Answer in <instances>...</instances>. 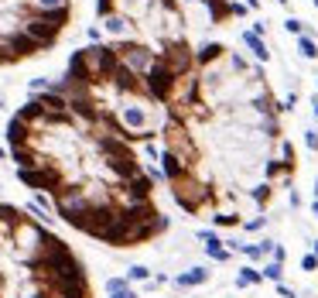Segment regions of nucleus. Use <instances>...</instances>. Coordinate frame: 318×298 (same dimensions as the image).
Wrapping results in <instances>:
<instances>
[{
	"label": "nucleus",
	"instance_id": "obj_11",
	"mask_svg": "<svg viewBox=\"0 0 318 298\" xmlns=\"http://www.w3.org/2000/svg\"><path fill=\"white\" fill-rule=\"evenodd\" d=\"M250 196H253V206H257V209H263V206L270 202V196H274V192H270V182L253 185V192H250Z\"/></svg>",
	"mask_w": 318,
	"mask_h": 298
},
{
	"label": "nucleus",
	"instance_id": "obj_30",
	"mask_svg": "<svg viewBox=\"0 0 318 298\" xmlns=\"http://www.w3.org/2000/svg\"><path fill=\"white\" fill-rule=\"evenodd\" d=\"M195 3H205V0H195Z\"/></svg>",
	"mask_w": 318,
	"mask_h": 298
},
{
	"label": "nucleus",
	"instance_id": "obj_26",
	"mask_svg": "<svg viewBox=\"0 0 318 298\" xmlns=\"http://www.w3.org/2000/svg\"><path fill=\"white\" fill-rule=\"evenodd\" d=\"M3 158H7V148H0V161H3Z\"/></svg>",
	"mask_w": 318,
	"mask_h": 298
},
{
	"label": "nucleus",
	"instance_id": "obj_12",
	"mask_svg": "<svg viewBox=\"0 0 318 298\" xmlns=\"http://www.w3.org/2000/svg\"><path fill=\"white\" fill-rule=\"evenodd\" d=\"M298 52H301L305 59H318V45L308 38V34H298Z\"/></svg>",
	"mask_w": 318,
	"mask_h": 298
},
{
	"label": "nucleus",
	"instance_id": "obj_31",
	"mask_svg": "<svg viewBox=\"0 0 318 298\" xmlns=\"http://www.w3.org/2000/svg\"><path fill=\"white\" fill-rule=\"evenodd\" d=\"M315 7H318V0H315Z\"/></svg>",
	"mask_w": 318,
	"mask_h": 298
},
{
	"label": "nucleus",
	"instance_id": "obj_18",
	"mask_svg": "<svg viewBox=\"0 0 318 298\" xmlns=\"http://www.w3.org/2000/svg\"><path fill=\"white\" fill-rule=\"evenodd\" d=\"M270 257H274V264H284V257H288V250H284L281 243H274V247H270Z\"/></svg>",
	"mask_w": 318,
	"mask_h": 298
},
{
	"label": "nucleus",
	"instance_id": "obj_4",
	"mask_svg": "<svg viewBox=\"0 0 318 298\" xmlns=\"http://www.w3.org/2000/svg\"><path fill=\"white\" fill-rule=\"evenodd\" d=\"M294 168H298L294 161H281V158H277V161H267V165H263V182H274V178H281V175H284V178H294Z\"/></svg>",
	"mask_w": 318,
	"mask_h": 298
},
{
	"label": "nucleus",
	"instance_id": "obj_23",
	"mask_svg": "<svg viewBox=\"0 0 318 298\" xmlns=\"http://www.w3.org/2000/svg\"><path fill=\"white\" fill-rule=\"evenodd\" d=\"M301 267H305V271H315V267H318V261H315V257H312V254H308V257L301 261Z\"/></svg>",
	"mask_w": 318,
	"mask_h": 298
},
{
	"label": "nucleus",
	"instance_id": "obj_14",
	"mask_svg": "<svg viewBox=\"0 0 318 298\" xmlns=\"http://www.w3.org/2000/svg\"><path fill=\"white\" fill-rule=\"evenodd\" d=\"M260 274H263L267 281H277V285H281V274H284V267L270 261V264H263V271H260Z\"/></svg>",
	"mask_w": 318,
	"mask_h": 298
},
{
	"label": "nucleus",
	"instance_id": "obj_21",
	"mask_svg": "<svg viewBox=\"0 0 318 298\" xmlns=\"http://www.w3.org/2000/svg\"><path fill=\"white\" fill-rule=\"evenodd\" d=\"M305 144H308V148H312V151H318V134H315V131H308V137H305Z\"/></svg>",
	"mask_w": 318,
	"mask_h": 298
},
{
	"label": "nucleus",
	"instance_id": "obj_20",
	"mask_svg": "<svg viewBox=\"0 0 318 298\" xmlns=\"http://www.w3.org/2000/svg\"><path fill=\"white\" fill-rule=\"evenodd\" d=\"M243 226V230H250V233H253V230H260V226H263V216H257V220H246V223H239Z\"/></svg>",
	"mask_w": 318,
	"mask_h": 298
},
{
	"label": "nucleus",
	"instance_id": "obj_7",
	"mask_svg": "<svg viewBox=\"0 0 318 298\" xmlns=\"http://www.w3.org/2000/svg\"><path fill=\"white\" fill-rule=\"evenodd\" d=\"M270 247H274V240H260V243H239V254H243V257H250V261H263V257L270 254Z\"/></svg>",
	"mask_w": 318,
	"mask_h": 298
},
{
	"label": "nucleus",
	"instance_id": "obj_10",
	"mask_svg": "<svg viewBox=\"0 0 318 298\" xmlns=\"http://www.w3.org/2000/svg\"><path fill=\"white\" fill-rule=\"evenodd\" d=\"M263 281V274L253 267V264H243L239 267V274H236V288H246V285H260Z\"/></svg>",
	"mask_w": 318,
	"mask_h": 298
},
{
	"label": "nucleus",
	"instance_id": "obj_1",
	"mask_svg": "<svg viewBox=\"0 0 318 298\" xmlns=\"http://www.w3.org/2000/svg\"><path fill=\"white\" fill-rule=\"evenodd\" d=\"M3 45H7V52H10V59H14V66H17V62H24V59L45 55V48H41L28 31H14V34H7V38H3Z\"/></svg>",
	"mask_w": 318,
	"mask_h": 298
},
{
	"label": "nucleus",
	"instance_id": "obj_28",
	"mask_svg": "<svg viewBox=\"0 0 318 298\" xmlns=\"http://www.w3.org/2000/svg\"><path fill=\"white\" fill-rule=\"evenodd\" d=\"M315 199H318V178H315Z\"/></svg>",
	"mask_w": 318,
	"mask_h": 298
},
{
	"label": "nucleus",
	"instance_id": "obj_25",
	"mask_svg": "<svg viewBox=\"0 0 318 298\" xmlns=\"http://www.w3.org/2000/svg\"><path fill=\"white\" fill-rule=\"evenodd\" d=\"M312 213H315V216H318V199H315V202H312Z\"/></svg>",
	"mask_w": 318,
	"mask_h": 298
},
{
	"label": "nucleus",
	"instance_id": "obj_32",
	"mask_svg": "<svg viewBox=\"0 0 318 298\" xmlns=\"http://www.w3.org/2000/svg\"><path fill=\"white\" fill-rule=\"evenodd\" d=\"M315 134H318V131H315Z\"/></svg>",
	"mask_w": 318,
	"mask_h": 298
},
{
	"label": "nucleus",
	"instance_id": "obj_15",
	"mask_svg": "<svg viewBox=\"0 0 318 298\" xmlns=\"http://www.w3.org/2000/svg\"><path fill=\"white\" fill-rule=\"evenodd\" d=\"M147 278H151V267H144V264H134L127 271V281H147Z\"/></svg>",
	"mask_w": 318,
	"mask_h": 298
},
{
	"label": "nucleus",
	"instance_id": "obj_29",
	"mask_svg": "<svg viewBox=\"0 0 318 298\" xmlns=\"http://www.w3.org/2000/svg\"><path fill=\"white\" fill-rule=\"evenodd\" d=\"M315 117H318V96H315Z\"/></svg>",
	"mask_w": 318,
	"mask_h": 298
},
{
	"label": "nucleus",
	"instance_id": "obj_22",
	"mask_svg": "<svg viewBox=\"0 0 318 298\" xmlns=\"http://www.w3.org/2000/svg\"><path fill=\"white\" fill-rule=\"evenodd\" d=\"M110 298H137V292L134 288H123V292H113Z\"/></svg>",
	"mask_w": 318,
	"mask_h": 298
},
{
	"label": "nucleus",
	"instance_id": "obj_9",
	"mask_svg": "<svg viewBox=\"0 0 318 298\" xmlns=\"http://www.w3.org/2000/svg\"><path fill=\"white\" fill-rule=\"evenodd\" d=\"M103 28H106V31H110V34H113L116 41H120V38H123V34L130 31V24H127V21H123L120 14H110V17H103Z\"/></svg>",
	"mask_w": 318,
	"mask_h": 298
},
{
	"label": "nucleus",
	"instance_id": "obj_17",
	"mask_svg": "<svg viewBox=\"0 0 318 298\" xmlns=\"http://www.w3.org/2000/svg\"><path fill=\"white\" fill-rule=\"evenodd\" d=\"M123 288H130L127 278H110V281H106V292H110V295H113V292H123Z\"/></svg>",
	"mask_w": 318,
	"mask_h": 298
},
{
	"label": "nucleus",
	"instance_id": "obj_8",
	"mask_svg": "<svg viewBox=\"0 0 318 298\" xmlns=\"http://www.w3.org/2000/svg\"><path fill=\"white\" fill-rule=\"evenodd\" d=\"M243 45H246V48H250V52H253V55H257L260 62H267V59H270V52H267L263 38H257L253 31H243Z\"/></svg>",
	"mask_w": 318,
	"mask_h": 298
},
{
	"label": "nucleus",
	"instance_id": "obj_19",
	"mask_svg": "<svg viewBox=\"0 0 318 298\" xmlns=\"http://www.w3.org/2000/svg\"><path fill=\"white\" fill-rule=\"evenodd\" d=\"M284 28H288V34H301V21H298V17H288Z\"/></svg>",
	"mask_w": 318,
	"mask_h": 298
},
{
	"label": "nucleus",
	"instance_id": "obj_5",
	"mask_svg": "<svg viewBox=\"0 0 318 298\" xmlns=\"http://www.w3.org/2000/svg\"><path fill=\"white\" fill-rule=\"evenodd\" d=\"M205 281H209V271H205V267H192V271H181V274L174 278L178 288H199V285H205Z\"/></svg>",
	"mask_w": 318,
	"mask_h": 298
},
{
	"label": "nucleus",
	"instance_id": "obj_24",
	"mask_svg": "<svg viewBox=\"0 0 318 298\" xmlns=\"http://www.w3.org/2000/svg\"><path fill=\"white\" fill-rule=\"evenodd\" d=\"M277 295H281V298H294V292H291L288 285H277Z\"/></svg>",
	"mask_w": 318,
	"mask_h": 298
},
{
	"label": "nucleus",
	"instance_id": "obj_2",
	"mask_svg": "<svg viewBox=\"0 0 318 298\" xmlns=\"http://www.w3.org/2000/svg\"><path fill=\"white\" fill-rule=\"evenodd\" d=\"M223 59H226V45H219V41H205V45L195 52V69H209V66L223 62Z\"/></svg>",
	"mask_w": 318,
	"mask_h": 298
},
{
	"label": "nucleus",
	"instance_id": "obj_6",
	"mask_svg": "<svg viewBox=\"0 0 318 298\" xmlns=\"http://www.w3.org/2000/svg\"><path fill=\"white\" fill-rule=\"evenodd\" d=\"M209 3V21L223 24L226 17H233V0H205Z\"/></svg>",
	"mask_w": 318,
	"mask_h": 298
},
{
	"label": "nucleus",
	"instance_id": "obj_3",
	"mask_svg": "<svg viewBox=\"0 0 318 298\" xmlns=\"http://www.w3.org/2000/svg\"><path fill=\"white\" fill-rule=\"evenodd\" d=\"M199 240L205 243V254H209L212 261H219V264H226V261H230V250L223 247V240H219L216 233H209V230H202V233H199Z\"/></svg>",
	"mask_w": 318,
	"mask_h": 298
},
{
	"label": "nucleus",
	"instance_id": "obj_13",
	"mask_svg": "<svg viewBox=\"0 0 318 298\" xmlns=\"http://www.w3.org/2000/svg\"><path fill=\"white\" fill-rule=\"evenodd\" d=\"M212 223H216V226H239L243 220H239V213H216V216H212Z\"/></svg>",
	"mask_w": 318,
	"mask_h": 298
},
{
	"label": "nucleus",
	"instance_id": "obj_27",
	"mask_svg": "<svg viewBox=\"0 0 318 298\" xmlns=\"http://www.w3.org/2000/svg\"><path fill=\"white\" fill-rule=\"evenodd\" d=\"M312 257H315V261H318V240H315V254H312Z\"/></svg>",
	"mask_w": 318,
	"mask_h": 298
},
{
	"label": "nucleus",
	"instance_id": "obj_16",
	"mask_svg": "<svg viewBox=\"0 0 318 298\" xmlns=\"http://www.w3.org/2000/svg\"><path fill=\"white\" fill-rule=\"evenodd\" d=\"M38 10H55V7H65V3H72V0H31Z\"/></svg>",
	"mask_w": 318,
	"mask_h": 298
}]
</instances>
